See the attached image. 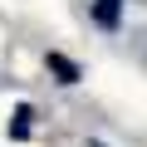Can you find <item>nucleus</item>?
<instances>
[{
	"mask_svg": "<svg viewBox=\"0 0 147 147\" xmlns=\"http://www.w3.org/2000/svg\"><path fill=\"white\" fill-rule=\"evenodd\" d=\"M93 25L98 30H118L123 25V0H93Z\"/></svg>",
	"mask_w": 147,
	"mask_h": 147,
	"instance_id": "1",
	"label": "nucleus"
},
{
	"mask_svg": "<svg viewBox=\"0 0 147 147\" xmlns=\"http://www.w3.org/2000/svg\"><path fill=\"white\" fill-rule=\"evenodd\" d=\"M49 69L59 74V84H79V64L64 59V54H49Z\"/></svg>",
	"mask_w": 147,
	"mask_h": 147,
	"instance_id": "2",
	"label": "nucleus"
},
{
	"mask_svg": "<svg viewBox=\"0 0 147 147\" xmlns=\"http://www.w3.org/2000/svg\"><path fill=\"white\" fill-rule=\"evenodd\" d=\"M30 118H34V108L25 103V108H15V127H10V137H25L30 132Z\"/></svg>",
	"mask_w": 147,
	"mask_h": 147,
	"instance_id": "3",
	"label": "nucleus"
}]
</instances>
